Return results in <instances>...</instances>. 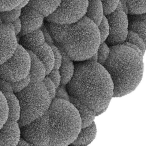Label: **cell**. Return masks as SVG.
<instances>
[{"mask_svg":"<svg viewBox=\"0 0 146 146\" xmlns=\"http://www.w3.org/2000/svg\"><path fill=\"white\" fill-rule=\"evenodd\" d=\"M74 75L66 85L70 96L96 112L108 107L113 95V84L104 66L98 62H75Z\"/></svg>","mask_w":146,"mask_h":146,"instance_id":"1","label":"cell"},{"mask_svg":"<svg viewBox=\"0 0 146 146\" xmlns=\"http://www.w3.org/2000/svg\"><path fill=\"white\" fill-rule=\"evenodd\" d=\"M46 26L54 44L73 61H83L95 54L100 44L97 25L84 16L70 24L47 22Z\"/></svg>","mask_w":146,"mask_h":146,"instance_id":"2","label":"cell"},{"mask_svg":"<svg viewBox=\"0 0 146 146\" xmlns=\"http://www.w3.org/2000/svg\"><path fill=\"white\" fill-rule=\"evenodd\" d=\"M108 58L103 64L113 84V97H121L134 91L143 75V56L123 44L110 46Z\"/></svg>","mask_w":146,"mask_h":146,"instance_id":"3","label":"cell"},{"mask_svg":"<svg viewBox=\"0 0 146 146\" xmlns=\"http://www.w3.org/2000/svg\"><path fill=\"white\" fill-rule=\"evenodd\" d=\"M49 145L71 144L82 128L80 115L69 101L54 98L47 110Z\"/></svg>","mask_w":146,"mask_h":146,"instance_id":"4","label":"cell"},{"mask_svg":"<svg viewBox=\"0 0 146 146\" xmlns=\"http://www.w3.org/2000/svg\"><path fill=\"white\" fill-rule=\"evenodd\" d=\"M20 103V127L29 124L42 116L49 108L52 99L43 82H32L16 93Z\"/></svg>","mask_w":146,"mask_h":146,"instance_id":"5","label":"cell"},{"mask_svg":"<svg viewBox=\"0 0 146 146\" xmlns=\"http://www.w3.org/2000/svg\"><path fill=\"white\" fill-rule=\"evenodd\" d=\"M30 64L29 52L19 44L14 54L0 65V78L10 82L21 80L29 75Z\"/></svg>","mask_w":146,"mask_h":146,"instance_id":"6","label":"cell"},{"mask_svg":"<svg viewBox=\"0 0 146 146\" xmlns=\"http://www.w3.org/2000/svg\"><path fill=\"white\" fill-rule=\"evenodd\" d=\"M88 0H61L55 10L45 17L48 22L70 24L83 18L86 12Z\"/></svg>","mask_w":146,"mask_h":146,"instance_id":"7","label":"cell"},{"mask_svg":"<svg viewBox=\"0 0 146 146\" xmlns=\"http://www.w3.org/2000/svg\"><path fill=\"white\" fill-rule=\"evenodd\" d=\"M105 16L109 25V34L105 42L110 46L123 44L128 33V14L123 10L116 9Z\"/></svg>","mask_w":146,"mask_h":146,"instance_id":"8","label":"cell"},{"mask_svg":"<svg viewBox=\"0 0 146 146\" xmlns=\"http://www.w3.org/2000/svg\"><path fill=\"white\" fill-rule=\"evenodd\" d=\"M21 137L33 145H49L47 111L29 124L21 127Z\"/></svg>","mask_w":146,"mask_h":146,"instance_id":"9","label":"cell"},{"mask_svg":"<svg viewBox=\"0 0 146 146\" xmlns=\"http://www.w3.org/2000/svg\"><path fill=\"white\" fill-rule=\"evenodd\" d=\"M19 44L12 23L0 25V65L15 52Z\"/></svg>","mask_w":146,"mask_h":146,"instance_id":"10","label":"cell"},{"mask_svg":"<svg viewBox=\"0 0 146 146\" xmlns=\"http://www.w3.org/2000/svg\"><path fill=\"white\" fill-rule=\"evenodd\" d=\"M44 18L40 12L29 5L22 8L19 17L22 30L19 35L22 36L40 29Z\"/></svg>","mask_w":146,"mask_h":146,"instance_id":"11","label":"cell"},{"mask_svg":"<svg viewBox=\"0 0 146 146\" xmlns=\"http://www.w3.org/2000/svg\"><path fill=\"white\" fill-rule=\"evenodd\" d=\"M21 137L18 121L7 119L0 128V145H17Z\"/></svg>","mask_w":146,"mask_h":146,"instance_id":"12","label":"cell"},{"mask_svg":"<svg viewBox=\"0 0 146 146\" xmlns=\"http://www.w3.org/2000/svg\"><path fill=\"white\" fill-rule=\"evenodd\" d=\"M20 44L28 51L35 52L45 42V38L41 29L22 35Z\"/></svg>","mask_w":146,"mask_h":146,"instance_id":"13","label":"cell"},{"mask_svg":"<svg viewBox=\"0 0 146 146\" xmlns=\"http://www.w3.org/2000/svg\"><path fill=\"white\" fill-rule=\"evenodd\" d=\"M69 102L76 108L81 119L82 128L91 124L96 116V112L90 108L77 99L70 96Z\"/></svg>","mask_w":146,"mask_h":146,"instance_id":"14","label":"cell"},{"mask_svg":"<svg viewBox=\"0 0 146 146\" xmlns=\"http://www.w3.org/2000/svg\"><path fill=\"white\" fill-rule=\"evenodd\" d=\"M31 59L29 76L31 82H42L46 76V70L44 64L35 53L28 51Z\"/></svg>","mask_w":146,"mask_h":146,"instance_id":"15","label":"cell"},{"mask_svg":"<svg viewBox=\"0 0 146 146\" xmlns=\"http://www.w3.org/2000/svg\"><path fill=\"white\" fill-rule=\"evenodd\" d=\"M34 53L44 64L46 70V75H47L54 69L55 62L54 52L51 45L45 42Z\"/></svg>","mask_w":146,"mask_h":146,"instance_id":"16","label":"cell"},{"mask_svg":"<svg viewBox=\"0 0 146 146\" xmlns=\"http://www.w3.org/2000/svg\"><path fill=\"white\" fill-rule=\"evenodd\" d=\"M96 127L94 121L89 125L81 128L76 137L71 144L73 145H88L95 138Z\"/></svg>","mask_w":146,"mask_h":146,"instance_id":"17","label":"cell"},{"mask_svg":"<svg viewBox=\"0 0 146 146\" xmlns=\"http://www.w3.org/2000/svg\"><path fill=\"white\" fill-rule=\"evenodd\" d=\"M60 51L62 55V63L59 68L61 76L60 84L66 85L70 81L74 75L75 64L73 60L70 57H68L63 51L61 50Z\"/></svg>","mask_w":146,"mask_h":146,"instance_id":"18","label":"cell"},{"mask_svg":"<svg viewBox=\"0 0 146 146\" xmlns=\"http://www.w3.org/2000/svg\"><path fill=\"white\" fill-rule=\"evenodd\" d=\"M103 15V9L101 0H88L84 16L91 19L98 26Z\"/></svg>","mask_w":146,"mask_h":146,"instance_id":"19","label":"cell"},{"mask_svg":"<svg viewBox=\"0 0 146 146\" xmlns=\"http://www.w3.org/2000/svg\"><path fill=\"white\" fill-rule=\"evenodd\" d=\"M61 0H30L27 5L38 10L44 17L51 14L57 7Z\"/></svg>","mask_w":146,"mask_h":146,"instance_id":"20","label":"cell"},{"mask_svg":"<svg viewBox=\"0 0 146 146\" xmlns=\"http://www.w3.org/2000/svg\"><path fill=\"white\" fill-rule=\"evenodd\" d=\"M3 94L8 106V119L18 121L21 115V106L17 95L13 92H6Z\"/></svg>","mask_w":146,"mask_h":146,"instance_id":"21","label":"cell"},{"mask_svg":"<svg viewBox=\"0 0 146 146\" xmlns=\"http://www.w3.org/2000/svg\"><path fill=\"white\" fill-rule=\"evenodd\" d=\"M128 14H140L146 12V0H126Z\"/></svg>","mask_w":146,"mask_h":146,"instance_id":"22","label":"cell"},{"mask_svg":"<svg viewBox=\"0 0 146 146\" xmlns=\"http://www.w3.org/2000/svg\"><path fill=\"white\" fill-rule=\"evenodd\" d=\"M128 30L138 34L144 40L146 46V21H128Z\"/></svg>","mask_w":146,"mask_h":146,"instance_id":"23","label":"cell"},{"mask_svg":"<svg viewBox=\"0 0 146 146\" xmlns=\"http://www.w3.org/2000/svg\"><path fill=\"white\" fill-rule=\"evenodd\" d=\"M21 9L14 8L11 10L0 11V17L3 23H13L20 17Z\"/></svg>","mask_w":146,"mask_h":146,"instance_id":"24","label":"cell"},{"mask_svg":"<svg viewBox=\"0 0 146 146\" xmlns=\"http://www.w3.org/2000/svg\"><path fill=\"white\" fill-rule=\"evenodd\" d=\"M125 42H129L137 46L140 49L143 55H144L146 50L145 44L143 39L138 34L133 31L128 30Z\"/></svg>","mask_w":146,"mask_h":146,"instance_id":"25","label":"cell"},{"mask_svg":"<svg viewBox=\"0 0 146 146\" xmlns=\"http://www.w3.org/2000/svg\"><path fill=\"white\" fill-rule=\"evenodd\" d=\"M9 109L4 94L0 91V128L8 119Z\"/></svg>","mask_w":146,"mask_h":146,"instance_id":"26","label":"cell"},{"mask_svg":"<svg viewBox=\"0 0 146 146\" xmlns=\"http://www.w3.org/2000/svg\"><path fill=\"white\" fill-rule=\"evenodd\" d=\"M98 55V62L103 65L108 58L110 54V46L105 42L100 43L96 51Z\"/></svg>","mask_w":146,"mask_h":146,"instance_id":"27","label":"cell"},{"mask_svg":"<svg viewBox=\"0 0 146 146\" xmlns=\"http://www.w3.org/2000/svg\"><path fill=\"white\" fill-rule=\"evenodd\" d=\"M100 34V43L105 42L109 34V25L106 17L104 15L100 23L98 26Z\"/></svg>","mask_w":146,"mask_h":146,"instance_id":"28","label":"cell"},{"mask_svg":"<svg viewBox=\"0 0 146 146\" xmlns=\"http://www.w3.org/2000/svg\"><path fill=\"white\" fill-rule=\"evenodd\" d=\"M104 15H108L114 11L120 2V0H102Z\"/></svg>","mask_w":146,"mask_h":146,"instance_id":"29","label":"cell"},{"mask_svg":"<svg viewBox=\"0 0 146 146\" xmlns=\"http://www.w3.org/2000/svg\"><path fill=\"white\" fill-rule=\"evenodd\" d=\"M30 77L29 75H28L21 80L14 82H11L13 92L16 94L22 91L29 86V84L30 83Z\"/></svg>","mask_w":146,"mask_h":146,"instance_id":"30","label":"cell"},{"mask_svg":"<svg viewBox=\"0 0 146 146\" xmlns=\"http://www.w3.org/2000/svg\"><path fill=\"white\" fill-rule=\"evenodd\" d=\"M23 0H0V11L17 7Z\"/></svg>","mask_w":146,"mask_h":146,"instance_id":"31","label":"cell"},{"mask_svg":"<svg viewBox=\"0 0 146 146\" xmlns=\"http://www.w3.org/2000/svg\"><path fill=\"white\" fill-rule=\"evenodd\" d=\"M42 82L44 83L47 90L48 91L52 100L54 99L55 98L56 90V87L55 84L51 80V79L47 75L45 76V78H44Z\"/></svg>","mask_w":146,"mask_h":146,"instance_id":"32","label":"cell"},{"mask_svg":"<svg viewBox=\"0 0 146 146\" xmlns=\"http://www.w3.org/2000/svg\"><path fill=\"white\" fill-rule=\"evenodd\" d=\"M51 48L52 49L54 55V69H58L59 70L61 63H62V55L60 50L59 48V47L56 46L55 44H51Z\"/></svg>","mask_w":146,"mask_h":146,"instance_id":"33","label":"cell"},{"mask_svg":"<svg viewBox=\"0 0 146 146\" xmlns=\"http://www.w3.org/2000/svg\"><path fill=\"white\" fill-rule=\"evenodd\" d=\"M55 98L64 99L67 101L70 100V95L68 92L66 85L60 84L56 90V94Z\"/></svg>","mask_w":146,"mask_h":146,"instance_id":"34","label":"cell"},{"mask_svg":"<svg viewBox=\"0 0 146 146\" xmlns=\"http://www.w3.org/2000/svg\"><path fill=\"white\" fill-rule=\"evenodd\" d=\"M47 76H48L54 82L56 88L60 84L61 76L59 70L52 69Z\"/></svg>","mask_w":146,"mask_h":146,"instance_id":"35","label":"cell"},{"mask_svg":"<svg viewBox=\"0 0 146 146\" xmlns=\"http://www.w3.org/2000/svg\"><path fill=\"white\" fill-rule=\"evenodd\" d=\"M0 91L3 94L9 92H13L11 82L0 78Z\"/></svg>","mask_w":146,"mask_h":146,"instance_id":"36","label":"cell"},{"mask_svg":"<svg viewBox=\"0 0 146 146\" xmlns=\"http://www.w3.org/2000/svg\"><path fill=\"white\" fill-rule=\"evenodd\" d=\"M40 29H41V30H42V31L43 33L46 42L48 43L50 45L52 44H54V40H53V39H52V36L51 35V34L50 33L49 31L47 29L46 25H44V26L42 25V26L41 27Z\"/></svg>","mask_w":146,"mask_h":146,"instance_id":"37","label":"cell"},{"mask_svg":"<svg viewBox=\"0 0 146 146\" xmlns=\"http://www.w3.org/2000/svg\"><path fill=\"white\" fill-rule=\"evenodd\" d=\"M128 21H146V12L140 14H128Z\"/></svg>","mask_w":146,"mask_h":146,"instance_id":"38","label":"cell"},{"mask_svg":"<svg viewBox=\"0 0 146 146\" xmlns=\"http://www.w3.org/2000/svg\"><path fill=\"white\" fill-rule=\"evenodd\" d=\"M12 23L13 25L14 31H15L16 35H19V34L21 31V30H22V23H21L20 18H19L18 19H17V20L14 21Z\"/></svg>","mask_w":146,"mask_h":146,"instance_id":"39","label":"cell"},{"mask_svg":"<svg viewBox=\"0 0 146 146\" xmlns=\"http://www.w3.org/2000/svg\"><path fill=\"white\" fill-rule=\"evenodd\" d=\"M123 44L124 45H125V46H128V47H129L133 48V50H135V51H136L140 55H142V56H144V55H143V54H142V52H141L140 49L137 46H136V45H135V44H132V43H129V42H124Z\"/></svg>","mask_w":146,"mask_h":146,"instance_id":"40","label":"cell"},{"mask_svg":"<svg viewBox=\"0 0 146 146\" xmlns=\"http://www.w3.org/2000/svg\"><path fill=\"white\" fill-rule=\"evenodd\" d=\"M18 145H32L30 143L27 141L25 139H24L23 137H21L19 142L18 143Z\"/></svg>","mask_w":146,"mask_h":146,"instance_id":"41","label":"cell"},{"mask_svg":"<svg viewBox=\"0 0 146 146\" xmlns=\"http://www.w3.org/2000/svg\"><path fill=\"white\" fill-rule=\"evenodd\" d=\"M120 3L122 6L123 11L126 14H128V11H127V6H126V0H120Z\"/></svg>","mask_w":146,"mask_h":146,"instance_id":"42","label":"cell"},{"mask_svg":"<svg viewBox=\"0 0 146 146\" xmlns=\"http://www.w3.org/2000/svg\"><path fill=\"white\" fill-rule=\"evenodd\" d=\"M30 1V0H23V1L22 2V3H21L17 7H16V8L21 9L23 8V7L26 6V5H27V4L29 3Z\"/></svg>","mask_w":146,"mask_h":146,"instance_id":"43","label":"cell"},{"mask_svg":"<svg viewBox=\"0 0 146 146\" xmlns=\"http://www.w3.org/2000/svg\"><path fill=\"white\" fill-rule=\"evenodd\" d=\"M88 60H90V61H94V62H97L98 61V55L97 53L96 52L95 54H94L92 56H91L89 59H87Z\"/></svg>","mask_w":146,"mask_h":146,"instance_id":"44","label":"cell"},{"mask_svg":"<svg viewBox=\"0 0 146 146\" xmlns=\"http://www.w3.org/2000/svg\"><path fill=\"white\" fill-rule=\"evenodd\" d=\"M3 23V21H2V20L1 18V17H0V25H2Z\"/></svg>","mask_w":146,"mask_h":146,"instance_id":"45","label":"cell"},{"mask_svg":"<svg viewBox=\"0 0 146 146\" xmlns=\"http://www.w3.org/2000/svg\"><path fill=\"white\" fill-rule=\"evenodd\" d=\"M101 1H102V0H101Z\"/></svg>","mask_w":146,"mask_h":146,"instance_id":"46","label":"cell"}]
</instances>
